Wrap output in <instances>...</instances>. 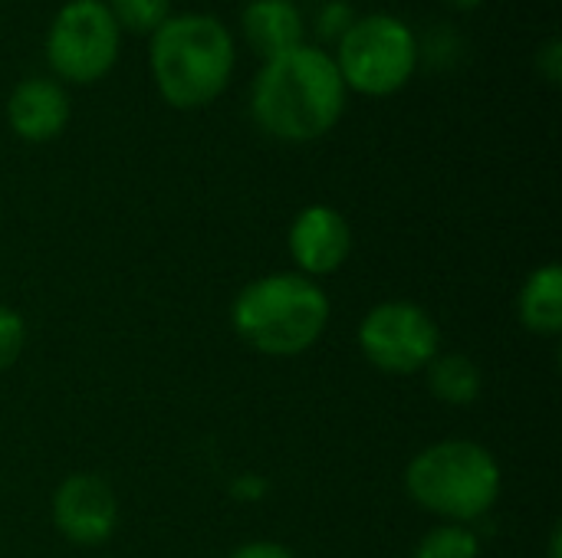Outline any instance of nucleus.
I'll return each mask as SVG.
<instances>
[{"label":"nucleus","instance_id":"f257e3e1","mask_svg":"<svg viewBox=\"0 0 562 558\" xmlns=\"http://www.w3.org/2000/svg\"><path fill=\"white\" fill-rule=\"evenodd\" d=\"M346 82L319 46H296L267 59L254 79L250 112L260 132L286 145H306L336 128L346 112Z\"/></svg>","mask_w":562,"mask_h":558},{"label":"nucleus","instance_id":"f03ea898","mask_svg":"<svg viewBox=\"0 0 562 558\" xmlns=\"http://www.w3.org/2000/svg\"><path fill=\"white\" fill-rule=\"evenodd\" d=\"M329 296L296 270L250 280L231 303L237 339L270 358H296L319 345L329 329Z\"/></svg>","mask_w":562,"mask_h":558},{"label":"nucleus","instance_id":"7ed1b4c3","mask_svg":"<svg viewBox=\"0 0 562 558\" xmlns=\"http://www.w3.org/2000/svg\"><path fill=\"white\" fill-rule=\"evenodd\" d=\"M148 59L161 99L188 112L211 105L231 86L237 46L217 16L178 13L151 33Z\"/></svg>","mask_w":562,"mask_h":558},{"label":"nucleus","instance_id":"20e7f679","mask_svg":"<svg viewBox=\"0 0 562 558\" xmlns=\"http://www.w3.org/2000/svg\"><path fill=\"white\" fill-rule=\"evenodd\" d=\"M504 490L497 457L464 437L438 441L418 451L405 467V493L412 503L445 523L471 526L484 520Z\"/></svg>","mask_w":562,"mask_h":558},{"label":"nucleus","instance_id":"39448f33","mask_svg":"<svg viewBox=\"0 0 562 558\" xmlns=\"http://www.w3.org/2000/svg\"><path fill=\"white\" fill-rule=\"evenodd\" d=\"M333 59L346 89L385 99L405 89L415 76L418 39L405 20L392 13H369L352 20V26L339 36V53Z\"/></svg>","mask_w":562,"mask_h":558},{"label":"nucleus","instance_id":"423d86ee","mask_svg":"<svg viewBox=\"0 0 562 558\" xmlns=\"http://www.w3.org/2000/svg\"><path fill=\"white\" fill-rule=\"evenodd\" d=\"M119 49H122L119 23L102 0L63 3L46 33L49 69L76 86L105 79L119 62Z\"/></svg>","mask_w":562,"mask_h":558},{"label":"nucleus","instance_id":"0eeeda50","mask_svg":"<svg viewBox=\"0 0 562 558\" xmlns=\"http://www.w3.org/2000/svg\"><path fill=\"white\" fill-rule=\"evenodd\" d=\"M359 352L382 375H418L441 355V329L431 312L408 299H385L359 322Z\"/></svg>","mask_w":562,"mask_h":558},{"label":"nucleus","instance_id":"6e6552de","mask_svg":"<svg viewBox=\"0 0 562 558\" xmlns=\"http://www.w3.org/2000/svg\"><path fill=\"white\" fill-rule=\"evenodd\" d=\"M53 529L72 546H102L119 526L115 490L95 474H69L49 500Z\"/></svg>","mask_w":562,"mask_h":558},{"label":"nucleus","instance_id":"1a4fd4ad","mask_svg":"<svg viewBox=\"0 0 562 558\" xmlns=\"http://www.w3.org/2000/svg\"><path fill=\"white\" fill-rule=\"evenodd\" d=\"M352 227L349 220L329 204L303 207L286 234V250L296 273L310 280H323L339 273L352 257Z\"/></svg>","mask_w":562,"mask_h":558},{"label":"nucleus","instance_id":"9d476101","mask_svg":"<svg viewBox=\"0 0 562 558\" xmlns=\"http://www.w3.org/2000/svg\"><path fill=\"white\" fill-rule=\"evenodd\" d=\"M7 122L13 135L30 145L53 141L69 122V95L53 79H23L7 99Z\"/></svg>","mask_w":562,"mask_h":558},{"label":"nucleus","instance_id":"9b49d317","mask_svg":"<svg viewBox=\"0 0 562 558\" xmlns=\"http://www.w3.org/2000/svg\"><path fill=\"white\" fill-rule=\"evenodd\" d=\"M244 36L263 56L277 59L303 46V16L293 0H250L244 7Z\"/></svg>","mask_w":562,"mask_h":558},{"label":"nucleus","instance_id":"f8f14e48","mask_svg":"<svg viewBox=\"0 0 562 558\" xmlns=\"http://www.w3.org/2000/svg\"><path fill=\"white\" fill-rule=\"evenodd\" d=\"M517 319L533 335L562 332V270L560 263L537 266L517 293Z\"/></svg>","mask_w":562,"mask_h":558},{"label":"nucleus","instance_id":"ddd939ff","mask_svg":"<svg viewBox=\"0 0 562 558\" xmlns=\"http://www.w3.org/2000/svg\"><path fill=\"white\" fill-rule=\"evenodd\" d=\"M428 388L431 395L448 405V408H471L481 391H484V372L481 365L471 358V355H461V352H448V355H438L428 368Z\"/></svg>","mask_w":562,"mask_h":558},{"label":"nucleus","instance_id":"4468645a","mask_svg":"<svg viewBox=\"0 0 562 558\" xmlns=\"http://www.w3.org/2000/svg\"><path fill=\"white\" fill-rule=\"evenodd\" d=\"M412 558H481V539L471 526L441 523L418 539Z\"/></svg>","mask_w":562,"mask_h":558},{"label":"nucleus","instance_id":"2eb2a0df","mask_svg":"<svg viewBox=\"0 0 562 558\" xmlns=\"http://www.w3.org/2000/svg\"><path fill=\"white\" fill-rule=\"evenodd\" d=\"M105 7L119 30L125 26L132 33H155L171 16V0H105Z\"/></svg>","mask_w":562,"mask_h":558},{"label":"nucleus","instance_id":"dca6fc26","mask_svg":"<svg viewBox=\"0 0 562 558\" xmlns=\"http://www.w3.org/2000/svg\"><path fill=\"white\" fill-rule=\"evenodd\" d=\"M26 345V322L16 309L0 306V375L16 365Z\"/></svg>","mask_w":562,"mask_h":558},{"label":"nucleus","instance_id":"f3484780","mask_svg":"<svg viewBox=\"0 0 562 558\" xmlns=\"http://www.w3.org/2000/svg\"><path fill=\"white\" fill-rule=\"evenodd\" d=\"M231 500L237 503H263L267 493H270V483L260 477V474H237L227 487Z\"/></svg>","mask_w":562,"mask_h":558},{"label":"nucleus","instance_id":"a211bd4d","mask_svg":"<svg viewBox=\"0 0 562 558\" xmlns=\"http://www.w3.org/2000/svg\"><path fill=\"white\" fill-rule=\"evenodd\" d=\"M537 72L547 79V82H560L562 79V46L557 36H550L540 49H537Z\"/></svg>","mask_w":562,"mask_h":558},{"label":"nucleus","instance_id":"6ab92c4d","mask_svg":"<svg viewBox=\"0 0 562 558\" xmlns=\"http://www.w3.org/2000/svg\"><path fill=\"white\" fill-rule=\"evenodd\" d=\"M352 26V10L346 3H326L323 16H319V33L323 36H342Z\"/></svg>","mask_w":562,"mask_h":558},{"label":"nucleus","instance_id":"aec40b11","mask_svg":"<svg viewBox=\"0 0 562 558\" xmlns=\"http://www.w3.org/2000/svg\"><path fill=\"white\" fill-rule=\"evenodd\" d=\"M231 558H296L293 549H286L283 543H270V539H254V543H244L237 546Z\"/></svg>","mask_w":562,"mask_h":558},{"label":"nucleus","instance_id":"412c9836","mask_svg":"<svg viewBox=\"0 0 562 558\" xmlns=\"http://www.w3.org/2000/svg\"><path fill=\"white\" fill-rule=\"evenodd\" d=\"M445 3H448L451 10H477L484 0H445Z\"/></svg>","mask_w":562,"mask_h":558},{"label":"nucleus","instance_id":"4be33fe9","mask_svg":"<svg viewBox=\"0 0 562 558\" xmlns=\"http://www.w3.org/2000/svg\"><path fill=\"white\" fill-rule=\"evenodd\" d=\"M550 558H560V526L550 533Z\"/></svg>","mask_w":562,"mask_h":558}]
</instances>
